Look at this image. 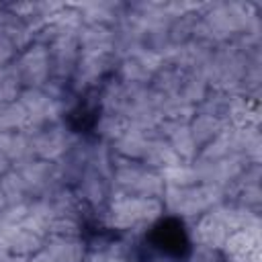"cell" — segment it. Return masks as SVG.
Instances as JSON below:
<instances>
[{
    "label": "cell",
    "instance_id": "6da1fadb",
    "mask_svg": "<svg viewBox=\"0 0 262 262\" xmlns=\"http://www.w3.org/2000/svg\"><path fill=\"white\" fill-rule=\"evenodd\" d=\"M151 244L174 258H182L188 252V237L178 219H164L151 231Z\"/></svg>",
    "mask_w": 262,
    "mask_h": 262
}]
</instances>
